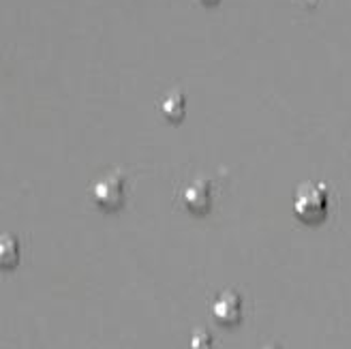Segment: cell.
<instances>
[{
    "label": "cell",
    "instance_id": "cell-1",
    "mask_svg": "<svg viewBox=\"0 0 351 349\" xmlns=\"http://www.w3.org/2000/svg\"><path fill=\"white\" fill-rule=\"evenodd\" d=\"M330 191L324 182H302L293 195V215L304 223H317L328 215Z\"/></svg>",
    "mask_w": 351,
    "mask_h": 349
},
{
    "label": "cell",
    "instance_id": "cell-2",
    "mask_svg": "<svg viewBox=\"0 0 351 349\" xmlns=\"http://www.w3.org/2000/svg\"><path fill=\"white\" fill-rule=\"evenodd\" d=\"M93 200L105 208L116 210L125 202V176L120 171H110L93 184Z\"/></svg>",
    "mask_w": 351,
    "mask_h": 349
},
{
    "label": "cell",
    "instance_id": "cell-3",
    "mask_svg": "<svg viewBox=\"0 0 351 349\" xmlns=\"http://www.w3.org/2000/svg\"><path fill=\"white\" fill-rule=\"evenodd\" d=\"M242 296L234 289H223L213 302V317L221 326H236L242 320Z\"/></svg>",
    "mask_w": 351,
    "mask_h": 349
},
{
    "label": "cell",
    "instance_id": "cell-4",
    "mask_svg": "<svg viewBox=\"0 0 351 349\" xmlns=\"http://www.w3.org/2000/svg\"><path fill=\"white\" fill-rule=\"evenodd\" d=\"M182 204L186 210L195 215H206L213 206V182L208 178H195L182 189Z\"/></svg>",
    "mask_w": 351,
    "mask_h": 349
},
{
    "label": "cell",
    "instance_id": "cell-5",
    "mask_svg": "<svg viewBox=\"0 0 351 349\" xmlns=\"http://www.w3.org/2000/svg\"><path fill=\"white\" fill-rule=\"evenodd\" d=\"M161 112L167 120L178 122L184 118L186 114V97L180 91H169L163 99H161Z\"/></svg>",
    "mask_w": 351,
    "mask_h": 349
},
{
    "label": "cell",
    "instance_id": "cell-6",
    "mask_svg": "<svg viewBox=\"0 0 351 349\" xmlns=\"http://www.w3.org/2000/svg\"><path fill=\"white\" fill-rule=\"evenodd\" d=\"M20 240L11 234L0 236V268H15L20 261Z\"/></svg>",
    "mask_w": 351,
    "mask_h": 349
},
{
    "label": "cell",
    "instance_id": "cell-7",
    "mask_svg": "<svg viewBox=\"0 0 351 349\" xmlns=\"http://www.w3.org/2000/svg\"><path fill=\"white\" fill-rule=\"evenodd\" d=\"M189 349H215V339L206 328H197L189 339Z\"/></svg>",
    "mask_w": 351,
    "mask_h": 349
},
{
    "label": "cell",
    "instance_id": "cell-8",
    "mask_svg": "<svg viewBox=\"0 0 351 349\" xmlns=\"http://www.w3.org/2000/svg\"><path fill=\"white\" fill-rule=\"evenodd\" d=\"M202 3H204V5H208V7H213V5H219L221 0H202Z\"/></svg>",
    "mask_w": 351,
    "mask_h": 349
},
{
    "label": "cell",
    "instance_id": "cell-9",
    "mask_svg": "<svg viewBox=\"0 0 351 349\" xmlns=\"http://www.w3.org/2000/svg\"><path fill=\"white\" fill-rule=\"evenodd\" d=\"M261 349H280V347H278L276 343H270V345H263Z\"/></svg>",
    "mask_w": 351,
    "mask_h": 349
}]
</instances>
